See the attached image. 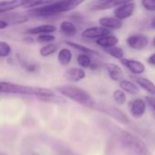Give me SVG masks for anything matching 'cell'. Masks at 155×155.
Returning <instances> with one entry per match:
<instances>
[{"label":"cell","instance_id":"6da1fadb","mask_svg":"<svg viewBox=\"0 0 155 155\" xmlns=\"http://www.w3.org/2000/svg\"><path fill=\"white\" fill-rule=\"evenodd\" d=\"M85 0H57L47 5L31 8L28 13L37 17H49L70 12L82 5Z\"/></svg>","mask_w":155,"mask_h":155},{"label":"cell","instance_id":"7a4b0ae2","mask_svg":"<svg viewBox=\"0 0 155 155\" xmlns=\"http://www.w3.org/2000/svg\"><path fill=\"white\" fill-rule=\"evenodd\" d=\"M0 94H25L34 95L38 99L44 101L48 97L54 96V93L51 89L43 87H31L19 84L0 81Z\"/></svg>","mask_w":155,"mask_h":155},{"label":"cell","instance_id":"3957f363","mask_svg":"<svg viewBox=\"0 0 155 155\" xmlns=\"http://www.w3.org/2000/svg\"><path fill=\"white\" fill-rule=\"evenodd\" d=\"M55 90L58 93H60L63 96L75 103H78L82 105H85L89 107L94 106V101L93 97L86 91H84V89L78 86L66 84V85L56 87Z\"/></svg>","mask_w":155,"mask_h":155},{"label":"cell","instance_id":"277c9868","mask_svg":"<svg viewBox=\"0 0 155 155\" xmlns=\"http://www.w3.org/2000/svg\"><path fill=\"white\" fill-rule=\"evenodd\" d=\"M121 139L124 144L134 153L137 155H149V151L146 144L142 140L131 134L130 133L123 132L121 134Z\"/></svg>","mask_w":155,"mask_h":155},{"label":"cell","instance_id":"5b68a950","mask_svg":"<svg viewBox=\"0 0 155 155\" xmlns=\"http://www.w3.org/2000/svg\"><path fill=\"white\" fill-rule=\"evenodd\" d=\"M126 43L130 48L136 51H140L144 49L148 45L149 39L144 35H132L127 37Z\"/></svg>","mask_w":155,"mask_h":155},{"label":"cell","instance_id":"8992f818","mask_svg":"<svg viewBox=\"0 0 155 155\" xmlns=\"http://www.w3.org/2000/svg\"><path fill=\"white\" fill-rule=\"evenodd\" d=\"M121 64L127 68L134 75H140L145 72V65L143 62L134 60V59H128L123 58L120 60Z\"/></svg>","mask_w":155,"mask_h":155},{"label":"cell","instance_id":"52a82bcc","mask_svg":"<svg viewBox=\"0 0 155 155\" xmlns=\"http://www.w3.org/2000/svg\"><path fill=\"white\" fill-rule=\"evenodd\" d=\"M134 10H135V4L134 2L118 5L114 10V17L118 18L121 21L125 20L134 15Z\"/></svg>","mask_w":155,"mask_h":155},{"label":"cell","instance_id":"ba28073f","mask_svg":"<svg viewBox=\"0 0 155 155\" xmlns=\"http://www.w3.org/2000/svg\"><path fill=\"white\" fill-rule=\"evenodd\" d=\"M111 33V30L106 29L101 25L98 26H91L84 29L82 32V36L86 39H97L101 36L108 35Z\"/></svg>","mask_w":155,"mask_h":155},{"label":"cell","instance_id":"9c48e42d","mask_svg":"<svg viewBox=\"0 0 155 155\" xmlns=\"http://www.w3.org/2000/svg\"><path fill=\"white\" fill-rule=\"evenodd\" d=\"M64 77L70 82H79L86 77V73L81 67H70L64 71Z\"/></svg>","mask_w":155,"mask_h":155},{"label":"cell","instance_id":"30bf717a","mask_svg":"<svg viewBox=\"0 0 155 155\" xmlns=\"http://www.w3.org/2000/svg\"><path fill=\"white\" fill-rule=\"evenodd\" d=\"M131 114L133 115L134 118L139 119L143 116L146 111V104L144 100L138 98L131 102L130 106H129Z\"/></svg>","mask_w":155,"mask_h":155},{"label":"cell","instance_id":"8fae6325","mask_svg":"<svg viewBox=\"0 0 155 155\" xmlns=\"http://www.w3.org/2000/svg\"><path fill=\"white\" fill-rule=\"evenodd\" d=\"M104 112L123 124H128L130 123L128 116L123 111L114 106H105L104 108Z\"/></svg>","mask_w":155,"mask_h":155},{"label":"cell","instance_id":"7c38bea8","mask_svg":"<svg viewBox=\"0 0 155 155\" xmlns=\"http://www.w3.org/2000/svg\"><path fill=\"white\" fill-rule=\"evenodd\" d=\"M98 22L101 26L109 30H118V29H121L123 26V21L119 20L116 17L104 16V17H101L98 20Z\"/></svg>","mask_w":155,"mask_h":155},{"label":"cell","instance_id":"4fadbf2b","mask_svg":"<svg viewBox=\"0 0 155 155\" xmlns=\"http://www.w3.org/2000/svg\"><path fill=\"white\" fill-rule=\"evenodd\" d=\"M104 66L110 79H112L114 82H119L122 80L124 76V71L118 64L114 63H106Z\"/></svg>","mask_w":155,"mask_h":155},{"label":"cell","instance_id":"5bb4252c","mask_svg":"<svg viewBox=\"0 0 155 155\" xmlns=\"http://www.w3.org/2000/svg\"><path fill=\"white\" fill-rule=\"evenodd\" d=\"M97 45L103 47L104 49L105 48H109L114 45H117V44L119 43V39L116 35H113L112 33L105 35L104 36H101L97 39H95Z\"/></svg>","mask_w":155,"mask_h":155},{"label":"cell","instance_id":"9a60e30c","mask_svg":"<svg viewBox=\"0 0 155 155\" xmlns=\"http://www.w3.org/2000/svg\"><path fill=\"white\" fill-rule=\"evenodd\" d=\"M132 77V79L139 85V86H141L143 90H145L147 93H149L150 94H152V95H153L155 94V86H154V84L151 81V80H149V79H147V78H145V77H142V76H137V75H132L131 76Z\"/></svg>","mask_w":155,"mask_h":155},{"label":"cell","instance_id":"2e32d148","mask_svg":"<svg viewBox=\"0 0 155 155\" xmlns=\"http://www.w3.org/2000/svg\"><path fill=\"white\" fill-rule=\"evenodd\" d=\"M56 31V27L54 25L51 24H45L34 26L26 31V34L29 35H43V34H53Z\"/></svg>","mask_w":155,"mask_h":155},{"label":"cell","instance_id":"e0dca14e","mask_svg":"<svg viewBox=\"0 0 155 155\" xmlns=\"http://www.w3.org/2000/svg\"><path fill=\"white\" fill-rule=\"evenodd\" d=\"M134 0H106V1H102L99 4L95 5L92 10H104V9H109L112 7H116L121 5L128 4L131 2H134Z\"/></svg>","mask_w":155,"mask_h":155},{"label":"cell","instance_id":"ac0fdd59","mask_svg":"<svg viewBox=\"0 0 155 155\" xmlns=\"http://www.w3.org/2000/svg\"><path fill=\"white\" fill-rule=\"evenodd\" d=\"M25 0H5L0 1V14L12 11L15 8L21 7Z\"/></svg>","mask_w":155,"mask_h":155},{"label":"cell","instance_id":"d6986e66","mask_svg":"<svg viewBox=\"0 0 155 155\" xmlns=\"http://www.w3.org/2000/svg\"><path fill=\"white\" fill-rule=\"evenodd\" d=\"M73 59V54L68 48H61L58 51L57 61L62 66H67L70 64Z\"/></svg>","mask_w":155,"mask_h":155},{"label":"cell","instance_id":"ffe728a7","mask_svg":"<svg viewBox=\"0 0 155 155\" xmlns=\"http://www.w3.org/2000/svg\"><path fill=\"white\" fill-rule=\"evenodd\" d=\"M119 85H120V88L129 94H132V95H136L139 94L140 90L138 88V86L132 81H129V80H125V79H122L119 83Z\"/></svg>","mask_w":155,"mask_h":155},{"label":"cell","instance_id":"44dd1931","mask_svg":"<svg viewBox=\"0 0 155 155\" xmlns=\"http://www.w3.org/2000/svg\"><path fill=\"white\" fill-rule=\"evenodd\" d=\"M60 30L61 32L68 37L74 36L77 33V27L76 25L70 21H63L60 24Z\"/></svg>","mask_w":155,"mask_h":155},{"label":"cell","instance_id":"7402d4cb","mask_svg":"<svg viewBox=\"0 0 155 155\" xmlns=\"http://www.w3.org/2000/svg\"><path fill=\"white\" fill-rule=\"evenodd\" d=\"M65 43L70 47H72V48H74V49H75V50H77V51H79L81 53H84V54H89V55H91V54H94V55L97 54L98 55L99 54V53L97 51H94V49H92L90 47H87L85 45H83L81 44L74 43V42H72V41H66Z\"/></svg>","mask_w":155,"mask_h":155},{"label":"cell","instance_id":"603a6c76","mask_svg":"<svg viewBox=\"0 0 155 155\" xmlns=\"http://www.w3.org/2000/svg\"><path fill=\"white\" fill-rule=\"evenodd\" d=\"M58 48H59V46L57 44L48 43L40 48L39 54L43 57H47V56H50V55L54 54V53H56V51H58Z\"/></svg>","mask_w":155,"mask_h":155},{"label":"cell","instance_id":"cb8c5ba5","mask_svg":"<svg viewBox=\"0 0 155 155\" xmlns=\"http://www.w3.org/2000/svg\"><path fill=\"white\" fill-rule=\"evenodd\" d=\"M104 51L110 56H112V57H114V58H115L117 60H121V59L124 58V51L120 46L114 45V46H112V47H109V48H105Z\"/></svg>","mask_w":155,"mask_h":155},{"label":"cell","instance_id":"d4e9b609","mask_svg":"<svg viewBox=\"0 0 155 155\" xmlns=\"http://www.w3.org/2000/svg\"><path fill=\"white\" fill-rule=\"evenodd\" d=\"M76 62L81 68H89L92 64V59L89 54L81 53L77 55Z\"/></svg>","mask_w":155,"mask_h":155},{"label":"cell","instance_id":"484cf974","mask_svg":"<svg viewBox=\"0 0 155 155\" xmlns=\"http://www.w3.org/2000/svg\"><path fill=\"white\" fill-rule=\"evenodd\" d=\"M57 0H25V2L24 3V5H22L24 8H34L36 6H41L44 5H47L50 4L52 2H54Z\"/></svg>","mask_w":155,"mask_h":155},{"label":"cell","instance_id":"4316f807","mask_svg":"<svg viewBox=\"0 0 155 155\" xmlns=\"http://www.w3.org/2000/svg\"><path fill=\"white\" fill-rule=\"evenodd\" d=\"M113 98L114 100V102L118 104V105H124L126 103V94L123 90L117 89L114 90L113 93Z\"/></svg>","mask_w":155,"mask_h":155},{"label":"cell","instance_id":"83f0119b","mask_svg":"<svg viewBox=\"0 0 155 155\" xmlns=\"http://www.w3.org/2000/svg\"><path fill=\"white\" fill-rule=\"evenodd\" d=\"M18 60H19L20 64L22 65V67H24V68H25L27 72H29V73L37 72L38 69H39V65H38V64L27 63V62H26L24 58H22V57H19V56H18Z\"/></svg>","mask_w":155,"mask_h":155},{"label":"cell","instance_id":"f1b7e54d","mask_svg":"<svg viewBox=\"0 0 155 155\" xmlns=\"http://www.w3.org/2000/svg\"><path fill=\"white\" fill-rule=\"evenodd\" d=\"M12 48L5 41H0V58H5L10 55Z\"/></svg>","mask_w":155,"mask_h":155},{"label":"cell","instance_id":"f546056e","mask_svg":"<svg viewBox=\"0 0 155 155\" xmlns=\"http://www.w3.org/2000/svg\"><path fill=\"white\" fill-rule=\"evenodd\" d=\"M55 40V36L52 34H43V35H38L36 37V41L38 43L42 44H48V43H53Z\"/></svg>","mask_w":155,"mask_h":155},{"label":"cell","instance_id":"4dcf8cb0","mask_svg":"<svg viewBox=\"0 0 155 155\" xmlns=\"http://www.w3.org/2000/svg\"><path fill=\"white\" fill-rule=\"evenodd\" d=\"M143 7L149 11V12H154L155 11V0H142L141 1Z\"/></svg>","mask_w":155,"mask_h":155},{"label":"cell","instance_id":"1f68e13d","mask_svg":"<svg viewBox=\"0 0 155 155\" xmlns=\"http://www.w3.org/2000/svg\"><path fill=\"white\" fill-rule=\"evenodd\" d=\"M145 104H146V105L148 104V106L151 108V110L153 111V112H154L155 110V99L154 97L152 95V96H146L145 97Z\"/></svg>","mask_w":155,"mask_h":155},{"label":"cell","instance_id":"d6a6232c","mask_svg":"<svg viewBox=\"0 0 155 155\" xmlns=\"http://www.w3.org/2000/svg\"><path fill=\"white\" fill-rule=\"evenodd\" d=\"M147 62H148V64H150V65H152V66H154L155 65V54H152L149 57H148V59H147Z\"/></svg>","mask_w":155,"mask_h":155},{"label":"cell","instance_id":"836d02e7","mask_svg":"<svg viewBox=\"0 0 155 155\" xmlns=\"http://www.w3.org/2000/svg\"><path fill=\"white\" fill-rule=\"evenodd\" d=\"M8 26V23L4 20H0V29H5Z\"/></svg>","mask_w":155,"mask_h":155},{"label":"cell","instance_id":"e575fe53","mask_svg":"<svg viewBox=\"0 0 155 155\" xmlns=\"http://www.w3.org/2000/svg\"><path fill=\"white\" fill-rule=\"evenodd\" d=\"M99 2H102V1H106V0H98Z\"/></svg>","mask_w":155,"mask_h":155}]
</instances>
